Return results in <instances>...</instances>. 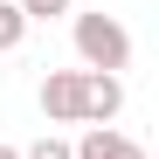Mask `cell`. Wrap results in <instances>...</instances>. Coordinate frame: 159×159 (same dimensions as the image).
<instances>
[{
    "mask_svg": "<svg viewBox=\"0 0 159 159\" xmlns=\"http://www.w3.org/2000/svg\"><path fill=\"white\" fill-rule=\"evenodd\" d=\"M69 159H145V145H131L125 131H111V125H90L83 145H69Z\"/></svg>",
    "mask_w": 159,
    "mask_h": 159,
    "instance_id": "4",
    "label": "cell"
},
{
    "mask_svg": "<svg viewBox=\"0 0 159 159\" xmlns=\"http://www.w3.org/2000/svg\"><path fill=\"white\" fill-rule=\"evenodd\" d=\"M0 159H21V152H14V145H0Z\"/></svg>",
    "mask_w": 159,
    "mask_h": 159,
    "instance_id": "8",
    "label": "cell"
},
{
    "mask_svg": "<svg viewBox=\"0 0 159 159\" xmlns=\"http://www.w3.org/2000/svg\"><path fill=\"white\" fill-rule=\"evenodd\" d=\"M21 35H28L21 7H14V0H0V56H7V48H21Z\"/></svg>",
    "mask_w": 159,
    "mask_h": 159,
    "instance_id": "5",
    "label": "cell"
},
{
    "mask_svg": "<svg viewBox=\"0 0 159 159\" xmlns=\"http://www.w3.org/2000/svg\"><path fill=\"white\" fill-rule=\"evenodd\" d=\"M21 159H69V145H62V139H35Z\"/></svg>",
    "mask_w": 159,
    "mask_h": 159,
    "instance_id": "7",
    "label": "cell"
},
{
    "mask_svg": "<svg viewBox=\"0 0 159 159\" xmlns=\"http://www.w3.org/2000/svg\"><path fill=\"white\" fill-rule=\"evenodd\" d=\"M76 56H83V69L118 76V69L131 62V35H125V21H111V14H76Z\"/></svg>",
    "mask_w": 159,
    "mask_h": 159,
    "instance_id": "1",
    "label": "cell"
},
{
    "mask_svg": "<svg viewBox=\"0 0 159 159\" xmlns=\"http://www.w3.org/2000/svg\"><path fill=\"white\" fill-rule=\"evenodd\" d=\"M125 111V83L104 69H83V111H76V125H111Z\"/></svg>",
    "mask_w": 159,
    "mask_h": 159,
    "instance_id": "3",
    "label": "cell"
},
{
    "mask_svg": "<svg viewBox=\"0 0 159 159\" xmlns=\"http://www.w3.org/2000/svg\"><path fill=\"white\" fill-rule=\"evenodd\" d=\"M76 111H83V69H48L42 76V118L76 125Z\"/></svg>",
    "mask_w": 159,
    "mask_h": 159,
    "instance_id": "2",
    "label": "cell"
},
{
    "mask_svg": "<svg viewBox=\"0 0 159 159\" xmlns=\"http://www.w3.org/2000/svg\"><path fill=\"white\" fill-rule=\"evenodd\" d=\"M21 7V21H56V14H69L76 0H14Z\"/></svg>",
    "mask_w": 159,
    "mask_h": 159,
    "instance_id": "6",
    "label": "cell"
}]
</instances>
